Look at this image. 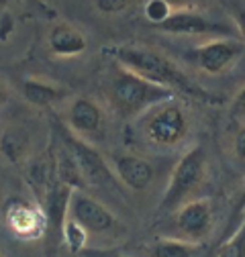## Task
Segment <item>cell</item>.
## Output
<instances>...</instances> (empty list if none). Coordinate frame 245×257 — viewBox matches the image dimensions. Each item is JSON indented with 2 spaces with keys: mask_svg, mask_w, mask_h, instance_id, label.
<instances>
[{
  "mask_svg": "<svg viewBox=\"0 0 245 257\" xmlns=\"http://www.w3.org/2000/svg\"><path fill=\"white\" fill-rule=\"evenodd\" d=\"M133 5V0H94V7L100 15H120Z\"/></svg>",
  "mask_w": 245,
  "mask_h": 257,
  "instance_id": "obj_20",
  "label": "cell"
},
{
  "mask_svg": "<svg viewBox=\"0 0 245 257\" xmlns=\"http://www.w3.org/2000/svg\"><path fill=\"white\" fill-rule=\"evenodd\" d=\"M47 47L55 57H78L88 49V39L76 25L59 21L49 29Z\"/></svg>",
  "mask_w": 245,
  "mask_h": 257,
  "instance_id": "obj_13",
  "label": "cell"
},
{
  "mask_svg": "<svg viewBox=\"0 0 245 257\" xmlns=\"http://www.w3.org/2000/svg\"><path fill=\"white\" fill-rule=\"evenodd\" d=\"M7 100H9V88H7V84L3 80H0V106H3Z\"/></svg>",
  "mask_w": 245,
  "mask_h": 257,
  "instance_id": "obj_28",
  "label": "cell"
},
{
  "mask_svg": "<svg viewBox=\"0 0 245 257\" xmlns=\"http://www.w3.org/2000/svg\"><path fill=\"white\" fill-rule=\"evenodd\" d=\"M202 245L188 243L178 237H158L141 247V257H196L200 253Z\"/></svg>",
  "mask_w": 245,
  "mask_h": 257,
  "instance_id": "obj_16",
  "label": "cell"
},
{
  "mask_svg": "<svg viewBox=\"0 0 245 257\" xmlns=\"http://www.w3.org/2000/svg\"><path fill=\"white\" fill-rule=\"evenodd\" d=\"M243 216H245V182H243V188H241L239 196H237V200H235L233 212H231V216H229V229H227V233H229V235L235 231L237 218H241V220H243Z\"/></svg>",
  "mask_w": 245,
  "mask_h": 257,
  "instance_id": "obj_21",
  "label": "cell"
},
{
  "mask_svg": "<svg viewBox=\"0 0 245 257\" xmlns=\"http://www.w3.org/2000/svg\"><path fill=\"white\" fill-rule=\"evenodd\" d=\"M15 33V17L5 9L0 13V43H7Z\"/></svg>",
  "mask_w": 245,
  "mask_h": 257,
  "instance_id": "obj_22",
  "label": "cell"
},
{
  "mask_svg": "<svg viewBox=\"0 0 245 257\" xmlns=\"http://www.w3.org/2000/svg\"><path fill=\"white\" fill-rule=\"evenodd\" d=\"M21 92L25 100L37 108H51L59 102H64L70 96V92L64 86H57L41 78H25L21 84Z\"/></svg>",
  "mask_w": 245,
  "mask_h": 257,
  "instance_id": "obj_14",
  "label": "cell"
},
{
  "mask_svg": "<svg viewBox=\"0 0 245 257\" xmlns=\"http://www.w3.org/2000/svg\"><path fill=\"white\" fill-rule=\"evenodd\" d=\"M217 257H245V216L239 227H235V231L223 241Z\"/></svg>",
  "mask_w": 245,
  "mask_h": 257,
  "instance_id": "obj_18",
  "label": "cell"
},
{
  "mask_svg": "<svg viewBox=\"0 0 245 257\" xmlns=\"http://www.w3.org/2000/svg\"><path fill=\"white\" fill-rule=\"evenodd\" d=\"M143 137L156 147H178L190 133L188 112L176 98L160 102L139 116Z\"/></svg>",
  "mask_w": 245,
  "mask_h": 257,
  "instance_id": "obj_4",
  "label": "cell"
},
{
  "mask_svg": "<svg viewBox=\"0 0 245 257\" xmlns=\"http://www.w3.org/2000/svg\"><path fill=\"white\" fill-rule=\"evenodd\" d=\"M243 49H245V45L241 39L219 37V39H210V41L194 47L190 51V57L198 66V70H202L204 74L219 76V74L227 72L241 57Z\"/></svg>",
  "mask_w": 245,
  "mask_h": 257,
  "instance_id": "obj_11",
  "label": "cell"
},
{
  "mask_svg": "<svg viewBox=\"0 0 245 257\" xmlns=\"http://www.w3.org/2000/svg\"><path fill=\"white\" fill-rule=\"evenodd\" d=\"M31 153V133L23 124H9L0 131V155L9 164H23Z\"/></svg>",
  "mask_w": 245,
  "mask_h": 257,
  "instance_id": "obj_15",
  "label": "cell"
},
{
  "mask_svg": "<svg viewBox=\"0 0 245 257\" xmlns=\"http://www.w3.org/2000/svg\"><path fill=\"white\" fill-rule=\"evenodd\" d=\"M88 233L80 227V224L76 222V220H72V218H68L66 220V224H64V245L68 247V251L72 253V255H80L88 245Z\"/></svg>",
  "mask_w": 245,
  "mask_h": 257,
  "instance_id": "obj_17",
  "label": "cell"
},
{
  "mask_svg": "<svg viewBox=\"0 0 245 257\" xmlns=\"http://www.w3.org/2000/svg\"><path fill=\"white\" fill-rule=\"evenodd\" d=\"M233 114H245V84L239 88V92L235 94L233 104H231Z\"/></svg>",
  "mask_w": 245,
  "mask_h": 257,
  "instance_id": "obj_25",
  "label": "cell"
},
{
  "mask_svg": "<svg viewBox=\"0 0 245 257\" xmlns=\"http://www.w3.org/2000/svg\"><path fill=\"white\" fill-rule=\"evenodd\" d=\"M143 13L147 17V21H151L153 25H162L164 21H168L174 13V9L166 3V0H147L145 7H143Z\"/></svg>",
  "mask_w": 245,
  "mask_h": 257,
  "instance_id": "obj_19",
  "label": "cell"
},
{
  "mask_svg": "<svg viewBox=\"0 0 245 257\" xmlns=\"http://www.w3.org/2000/svg\"><path fill=\"white\" fill-rule=\"evenodd\" d=\"M174 227L178 231V239L202 245L214 227L212 204L206 198H196L182 204L174 212Z\"/></svg>",
  "mask_w": 245,
  "mask_h": 257,
  "instance_id": "obj_9",
  "label": "cell"
},
{
  "mask_svg": "<svg viewBox=\"0 0 245 257\" xmlns=\"http://www.w3.org/2000/svg\"><path fill=\"white\" fill-rule=\"evenodd\" d=\"M7 5H9V0H0V11H5Z\"/></svg>",
  "mask_w": 245,
  "mask_h": 257,
  "instance_id": "obj_29",
  "label": "cell"
},
{
  "mask_svg": "<svg viewBox=\"0 0 245 257\" xmlns=\"http://www.w3.org/2000/svg\"><path fill=\"white\" fill-rule=\"evenodd\" d=\"M0 257H5V255H3V253H0Z\"/></svg>",
  "mask_w": 245,
  "mask_h": 257,
  "instance_id": "obj_30",
  "label": "cell"
},
{
  "mask_svg": "<svg viewBox=\"0 0 245 257\" xmlns=\"http://www.w3.org/2000/svg\"><path fill=\"white\" fill-rule=\"evenodd\" d=\"M78 257H133L127 253H120L116 249H96V247H86Z\"/></svg>",
  "mask_w": 245,
  "mask_h": 257,
  "instance_id": "obj_24",
  "label": "cell"
},
{
  "mask_svg": "<svg viewBox=\"0 0 245 257\" xmlns=\"http://www.w3.org/2000/svg\"><path fill=\"white\" fill-rule=\"evenodd\" d=\"M233 153L237 157V162L245 164V124H241L233 135Z\"/></svg>",
  "mask_w": 245,
  "mask_h": 257,
  "instance_id": "obj_23",
  "label": "cell"
},
{
  "mask_svg": "<svg viewBox=\"0 0 245 257\" xmlns=\"http://www.w3.org/2000/svg\"><path fill=\"white\" fill-rule=\"evenodd\" d=\"M206 178V151L202 145H194L184 153L170 176L168 188L160 200L158 212L174 214L182 204L194 200L192 196Z\"/></svg>",
  "mask_w": 245,
  "mask_h": 257,
  "instance_id": "obj_3",
  "label": "cell"
},
{
  "mask_svg": "<svg viewBox=\"0 0 245 257\" xmlns=\"http://www.w3.org/2000/svg\"><path fill=\"white\" fill-rule=\"evenodd\" d=\"M108 166L118 184L133 192L147 190L156 178V168L151 166V162L135 153H112Z\"/></svg>",
  "mask_w": 245,
  "mask_h": 257,
  "instance_id": "obj_12",
  "label": "cell"
},
{
  "mask_svg": "<svg viewBox=\"0 0 245 257\" xmlns=\"http://www.w3.org/2000/svg\"><path fill=\"white\" fill-rule=\"evenodd\" d=\"M68 218L76 220L88 235H108L120 229L116 214L86 190H74Z\"/></svg>",
  "mask_w": 245,
  "mask_h": 257,
  "instance_id": "obj_7",
  "label": "cell"
},
{
  "mask_svg": "<svg viewBox=\"0 0 245 257\" xmlns=\"http://www.w3.org/2000/svg\"><path fill=\"white\" fill-rule=\"evenodd\" d=\"M174 11H194V7L202 0H166Z\"/></svg>",
  "mask_w": 245,
  "mask_h": 257,
  "instance_id": "obj_26",
  "label": "cell"
},
{
  "mask_svg": "<svg viewBox=\"0 0 245 257\" xmlns=\"http://www.w3.org/2000/svg\"><path fill=\"white\" fill-rule=\"evenodd\" d=\"M162 33L168 35H180V37H227V39H237L239 31L235 25L210 19L202 13L196 11H174L168 21L156 27Z\"/></svg>",
  "mask_w": 245,
  "mask_h": 257,
  "instance_id": "obj_6",
  "label": "cell"
},
{
  "mask_svg": "<svg viewBox=\"0 0 245 257\" xmlns=\"http://www.w3.org/2000/svg\"><path fill=\"white\" fill-rule=\"evenodd\" d=\"M104 55H108L112 61H116L118 66L127 68L129 72L145 78L147 82L162 86L166 90H172L174 94L188 96V98L217 104L219 98L212 96L208 90L198 86L186 72H184L174 59H170L166 53L145 47V45H110L104 47Z\"/></svg>",
  "mask_w": 245,
  "mask_h": 257,
  "instance_id": "obj_1",
  "label": "cell"
},
{
  "mask_svg": "<svg viewBox=\"0 0 245 257\" xmlns=\"http://www.w3.org/2000/svg\"><path fill=\"white\" fill-rule=\"evenodd\" d=\"M235 27L239 31V37L245 39V9H239L235 15Z\"/></svg>",
  "mask_w": 245,
  "mask_h": 257,
  "instance_id": "obj_27",
  "label": "cell"
},
{
  "mask_svg": "<svg viewBox=\"0 0 245 257\" xmlns=\"http://www.w3.org/2000/svg\"><path fill=\"white\" fill-rule=\"evenodd\" d=\"M174 98V92L147 82L112 61L106 78V100L112 112L120 118L143 116L149 108Z\"/></svg>",
  "mask_w": 245,
  "mask_h": 257,
  "instance_id": "obj_2",
  "label": "cell"
},
{
  "mask_svg": "<svg viewBox=\"0 0 245 257\" xmlns=\"http://www.w3.org/2000/svg\"><path fill=\"white\" fill-rule=\"evenodd\" d=\"M64 124L80 139L92 143V141L102 137L104 126H106V118H104L102 106L94 98L76 96V98H72V102L66 110Z\"/></svg>",
  "mask_w": 245,
  "mask_h": 257,
  "instance_id": "obj_10",
  "label": "cell"
},
{
  "mask_svg": "<svg viewBox=\"0 0 245 257\" xmlns=\"http://www.w3.org/2000/svg\"><path fill=\"white\" fill-rule=\"evenodd\" d=\"M5 222L9 231L21 241L45 239L47 216L41 204L23 198H13L5 208Z\"/></svg>",
  "mask_w": 245,
  "mask_h": 257,
  "instance_id": "obj_8",
  "label": "cell"
},
{
  "mask_svg": "<svg viewBox=\"0 0 245 257\" xmlns=\"http://www.w3.org/2000/svg\"><path fill=\"white\" fill-rule=\"evenodd\" d=\"M53 131H55L57 141L76 159V164H78L88 186H96V188H116L118 186V180L114 178L110 166L106 164V159L94 145L80 139L78 135H74L64 124V120H53Z\"/></svg>",
  "mask_w": 245,
  "mask_h": 257,
  "instance_id": "obj_5",
  "label": "cell"
}]
</instances>
